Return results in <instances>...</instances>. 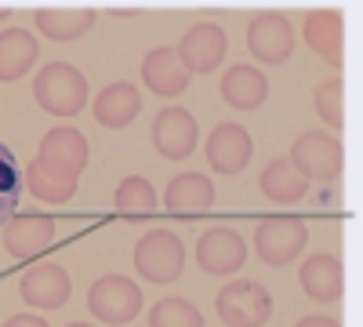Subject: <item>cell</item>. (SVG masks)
I'll return each mask as SVG.
<instances>
[{"label": "cell", "instance_id": "cell-1", "mask_svg": "<svg viewBox=\"0 0 363 327\" xmlns=\"http://www.w3.org/2000/svg\"><path fill=\"white\" fill-rule=\"evenodd\" d=\"M33 99L51 116H77L87 106V80L69 62H51L33 80Z\"/></svg>", "mask_w": 363, "mask_h": 327}, {"label": "cell", "instance_id": "cell-2", "mask_svg": "<svg viewBox=\"0 0 363 327\" xmlns=\"http://www.w3.org/2000/svg\"><path fill=\"white\" fill-rule=\"evenodd\" d=\"M287 164L306 178V182H330V178L342 174L345 153H342V142L327 131H306L294 145H291V157Z\"/></svg>", "mask_w": 363, "mask_h": 327}, {"label": "cell", "instance_id": "cell-3", "mask_svg": "<svg viewBox=\"0 0 363 327\" xmlns=\"http://www.w3.org/2000/svg\"><path fill=\"white\" fill-rule=\"evenodd\" d=\"M182 265H186V248H182V240L174 233H167V229L145 233L138 240V248H135V270L149 284H171V280H178Z\"/></svg>", "mask_w": 363, "mask_h": 327}, {"label": "cell", "instance_id": "cell-4", "mask_svg": "<svg viewBox=\"0 0 363 327\" xmlns=\"http://www.w3.org/2000/svg\"><path fill=\"white\" fill-rule=\"evenodd\" d=\"M215 309L225 327H265L272 313V299L258 280H229L218 291Z\"/></svg>", "mask_w": 363, "mask_h": 327}, {"label": "cell", "instance_id": "cell-5", "mask_svg": "<svg viewBox=\"0 0 363 327\" xmlns=\"http://www.w3.org/2000/svg\"><path fill=\"white\" fill-rule=\"evenodd\" d=\"M87 309L95 313L102 323H109V327L131 323L138 316V309H142V291L128 277H102L87 291Z\"/></svg>", "mask_w": 363, "mask_h": 327}, {"label": "cell", "instance_id": "cell-6", "mask_svg": "<svg viewBox=\"0 0 363 327\" xmlns=\"http://www.w3.org/2000/svg\"><path fill=\"white\" fill-rule=\"evenodd\" d=\"M306 244H309V226L301 222V218H291V215H284V218H265V222L258 226V233H255V251H258V258L269 262V265H287V262H294L301 251H306Z\"/></svg>", "mask_w": 363, "mask_h": 327}, {"label": "cell", "instance_id": "cell-7", "mask_svg": "<svg viewBox=\"0 0 363 327\" xmlns=\"http://www.w3.org/2000/svg\"><path fill=\"white\" fill-rule=\"evenodd\" d=\"M247 48H251V55L258 58V62L280 66L294 51V29L280 11H262L247 26Z\"/></svg>", "mask_w": 363, "mask_h": 327}, {"label": "cell", "instance_id": "cell-8", "mask_svg": "<svg viewBox=\"0 0 363 327\" xmlns=\"http://www.w3.org/2000/svg\"><path fill=\"white\" fill-rule=\"evenodd\" d=\"M174 51L182 58V66L189 70V77L193 73H211V70L222 66V58L229 51V37L215 22H196L193 29H186V37H182V44Z\"/></svg>", "mask_w": 363, "mask_h": 327}, {"label": "cell", "instance_id": "cell-9", "mask_svg": "<svg viewBox=\"0 0 363 327\" xmlns=\"http://www.w3.org/2000/svg\"><path fill=\"white\" fill-rule=\"evenodd\" d=\"M247 258V244H244V236H240L236 229H207L200 236V244H196V262H200V270L211 273V277H229V273H240V265H244Z\"/></svg>", "mask_w": 363, "mask_h": 327}, {"label": "cell", "instance_id": "cell-10", "mask_svg": "<svg viewBox=\"0 0 363 327\" xmlns=\"http://www.w3.org/2000/svg\"><path fill=\"white\" fill-rule=\"evenodd\" d=\"M196 138H200V128H196V121H193L189 109L167 106V109L157 113L153 145H157L160 157H167V160H186V157L196 150Z\"/></svg>", "mask_w": 363, "mask_h": 327}, {"label": "cell", "instance_id": "cell-11", "mask_svg": "<svg viewBox=\"0 0 363 327\" xmlns=\"http://www.w3.org/2000/svg\"><path fill=\"white\" fill-rule=\"evenodd\" d=\"M37 160L58 174H69V178H80V171L87 167V138L77 131V128H51L44 138H40V150H37Z\"/></svg>", "mask_w": 363, "mask_h": 327}, {"label": "cell", "instance_id": "cell-12", "mask_svg": "<svg viewBox=\"0 0 363 327\" xmlns=\"http://www.w3.org/2000/svg\"><path fill=\"white\" fill-rule=\"evenodd\" d=\"M18 294H22V302L37 306V309H62L66 299H69V277H66L62 265L40 262L29 273H22Z\"/></svg>", "mask_w": 363, "mask_h": 327}, {"label": "cell", "instance_id": "cell-13", "mask_svg": "<svg viewBox=\"0 0 363 327\" xmlns=\"http://www.w3.org/2000/svg\"><path fill=\"white\" fill-rule=\"evenodd\" d=\"M55 240V218L48 215H11L4 222V248L11 258H37Z\"/></svg>", "mask_w": 363, "mask_h": 327}, {"label": "cell", "instance_id": "cell-14", "mask_svg": "<svg viewBox=\"0 0 363 327\" xmlns=\"http://www.w3.org/2000/svg\"><path fill=\"white\" fill-rule=\"evenodd\" d=\"M142 80L153 95L174 99L189 87V70L182 66V58L174 48H153L142 58Z\"/></svg>", "mask_w": 363, "mask_h": 327}, {"label": "cell", "instance_id": "cell-15", "mask_svg": "<svg viewBox=\"0 0 363 327\" xmlns=\"http://www.w3.org/2000/svg\"><path fill=\"white\" fill-rule=\"evenodd\" d=\"M207 160L218 174H236L251 160V135L240 124H222L207 138Z\"/></svg>", "mask_w": 363, "mask_h": 327}, {"label": "cell", "instance_id": "cell-16", "mask_svg": "<svg viewBox=\"0 0 363 327\" xmlns=\"http://www.w3.org/2000/svg\"><path fill=\"white\" fill-rule=\"evenodd\" d=\"M298 280H301V291H306L313 302H338L342 291H345V270L335 255L306 258L298 270Z\"/></svg>", "mask_w": 363, "mask_h": 327}, {"label": "cell", "instance_id": "cell-17", "mask_svg": "<svg viewBox=\"0 0 363 327\" xmlns=\"http://www.w3.org/2000/svg\"><path fill=\"white\" fill-rule=\"evenodd\" d=\"M306 44L327 58L330 66H342V48H345V29H342V15L330 11V8H320V11H309L306 15Z\"/></svg>", "mask_w": 363, "mask_h": 327}, {"label": "cell", "instance_id": "cell-18", "mask_svg": "<svg viewBox=\"0 0 363 327\" xmlns=\"http://www.w3.org/2000/svg\"><path fill=\"white\" fill-rule=\"evenodd\" d=\"M138 113H142V95H138V87L124 80L102 87L95 99V121L102 128H128Z\"/></svg>", "mask_w": 363, "mask_h": 327}, {"label": "cell", "instance_id": "cell-19", "mask_svg": "<svg viewBox=\"0 0 363 327\" xmlns=\"http://www.w3.org/2000/svg\"><path fill=\"white\" fill-rule=\"evenodd\" d=\"M95 26V8H37V29L48 40L69 44Z\"/></svg>", "mask_w": 363, "mask_h": 327}, {"label": "cell", "instance_id": "cell-20", "mask_svg": "<svg viewBox=\"0 0 363 327\" xmlns=\"http://www.w3.org/2000/svg\"><path fill=\"white\" fill-rule=\"evenodd\" d=\"M164 204L167 211H178V215H193V211H207L215 204V189H211V178L207 174H178L167 182V193H164Z\"/></svg>", "mask_w": 363, "mask_h": 327}, {"label": "cell", "instance_id": "cell-21", "mask_svg": "<svg viewBox=\"0 0 363 327\" xmlns=\"http://www.w3.org/2000/svg\"><path fill=\"white\" fill-rule=\"evenodd\" d=\"M269 95V80L255 66H233L222 80V99L233 109H258Z\"/></svg>", "mask_w": 363, "mask_h": 327}, {"label": "cell", "instance_id": "cell-22", "mask_svg": "<svg viewBox=\"0 0 363 327\" xmlns=\"http://www.w3.org/2000/svg\"><path fill=\"white\" fill-rule=\"evenodd\" d=\"M40 44L26 29H4L0 33V80H18L22 73L33 70Z\"/></svg>", "mask_w": 363, "mask_h": 327}, {"label": "cell", "instance_id": "cell-23", "mask_svg": "<svg viewBox=\"0 0 363 327\" xmlns=\"http://www.w3.org/2000/svg\"><path fill=\"white\" fill-rule=\"evenodd\" d=\"M262 193H265L272 204L291 207V204H298L301 196L309 193V182H306V178H301V174L280 157V160L265 164V171H262Z\"/></svg>", "mask_w": 363, "mask_h": 327}, {"label": "cell", "instance_id": "cell-24", "mask_svg": "<svg viewBox=\"0 0 363 327\" xmlns=\"http://www.w3.org/2000/svg\"><path fill=\"white\" fill-rule=\"evenodd\" d=\"M26 186H29V193H33L37 200H44V204H66V200H73V193H77V178L58 174V171L44 167V164L33 157V160L26 164Z\"/></svg>", "mask_w": 363, "mask_h": 327}, {"label": "cell", "instance_id": "cell-25", "mask_svg": "<svg viewBox=\"0 0 363 327\" xmlns=\"http://www.w3.org/2000/svg\"><path fill=\"white\" fill-rule=\"evenodd\" d=\"M113 207L124 218H149L153 207H157V189L149 186L142 174H128L113 193Z\"/></svg>", "mask_w": 363, "mask_h": 327}, {"label": "cell", "instance_id": "cell-26", "mask_svg": "<svg viewBox=\"0 0 363 327\" xmlns=\"http://www.w3.org/2000/svg\"><path fill=\"white\" fill-rule=\"evenodd\" d=\"M18 196H22V171H18L11 150L0 142V226L15 215Z\"/></svg>", "mask_w": 363, "mask_h": 327}, {"label": "cell", "instance_id": "cell-27", "mask_svg": "<svg viewBox=\"0 0 363 327\" xmlns=\"http://www.w3.org/2000/svg\"><path fill=\"white\" fill-rule=\"evenodd\" d=\"M149 327H203V316L186 299H164L149 313Z\"/></svg>", "mask_w": 363, "mask_h": 327}, {"label": "cell", "instance_id": "cell-28", "mask_svg": "<svg viewBox=\"0 0 363 327\" xmlns=\"http://www.w3.org/2000/svg\"><path fill=\"white\" fill-rule=\"evenodd\" d=\"M313 99H316L320 121H323L327 128H342V121H345V87H342V80L320 84Z\"/></svg>", "mask_w": 363, "mask_h": 327}, {"label": "cell", "instance_id": "cell-29", "mask_svg": "<svg viewBox=\"0 0 363 327\" xmlns=\"http://www.w3.org/2000/svg\"><path fill=\"white\" fill-rule=\"evenodd\" d=\"M4 327H48V320H40V316H29V313H22V316H11Z\"/></svg>", "mask_w": 363, "mask_h": 327}, {"label": "cell", "instance_id": "cell-30", "mask_svg": "<svg viewBox=\"0 0 363 327\" xmlns=\"http://www.w3.org/2000/svg\"><path fill=\"white\" fill-rule=\"evenodd\" d=\"M298 327H342V323L330 316H306V320H298Z\"/></svg>", "mask_w": 363, "mask_h": 327}, {"label": "cell", "instance_id": "cell-31", "mask_svg": "<svg viewBox=\"0 0 363 327\" xmlns=\"http://www.w3.org/2000/svg\"><path fill=\"white\" fill-rule=\"evenodd\" d=\"M109 11H113V15H120V18H128V15H138L142 8H109Z\"/></svg>", "mask_w": 363, "mask_h": 327}, {"label": "cell", "instance_id": "cell-32", "mask_svg": "<svg viewBox=\"0 0 363 327\" xmlns=\"http://www.w3.org/2000/svg\"><path fill=\"white\" fill-rule=\"evenodd\" d=\"M8 15H11V8H8V4H0V22H4Z\"/></svg>", "mask_w": 363, "mask_h": 327}, {"label": "cell", "instance_id": "cell-33", "mask_svg": "<svg viewBox=\"0 0 363 327\" xmlns=\"http://www.w3.org/2000/svg\"><path fill=\"white\" fill-rule=\"evenodd\" d=\"M69 327H91V323H69Z\"/></svg>", "mask_w": 363, "mask_h": 327}]
</instances>
